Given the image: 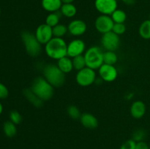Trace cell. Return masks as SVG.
Wrapping results in <instances>:
<instances>
[{
    "label": "cell",
    "mask_w": 150,
    "mask_h": 149,
    "mask_svg": "<svg viewBox=\"0 0 150 149\" xmlns=\"http://www.w3.org/2000/svg\"><path fill=\"white\" fill-rule=\"evenodd\" d=\"M125 4H127V5H132L136 2V0H121Z\"/></svg>",
    "instance_id": "obj_34"
},
{
    "label": "cell",
    "mask_w": 150,
    "mask_h": 149,
    "mask_svg": "<svg viewBox=\"0 0 150 149\" xmlns=\"http://www.w3.org/2000/svg\"><path fill=\"white\" fill-rule=\"evenodd\" d=\"M59 19L60 15L59 14V13H57V12H55V13H51L46 17V19H45V23H46L48 26L53 28L59 24Z\"/></svg>",
    "instance_id": "obj_25"
},
{
    "label": "cell",
    "mask_w": 150,
    "mask_h": 149,
    "mask_svg": "<svg viewBox=\"0 0 150 149\" xmlns=\"http://www.w3.org/2000/svg\"><path fill=\"white\" fill-rule=\"evenodd\" d=\"M149 149H150V146H149Z\"/></svg>",
    "instance_id": "obj_38"
},
{
    "label": "cell",
    "mask_w": 150,
    "mask_h": 149,
    "mask_svg": "<svg viewBox=\"0 0 150 149\" xmlns=\"http://www.w3.org/2000/svg\"><path fill=\"white\" fill-rule=\"evenodd\" d=\"M99 74L103 80L112 82L117 77V70L114 65L103 64L99 68Z\"/></svg>",
    "instance_id": "obj_12"
},
{
    "label": "cell",
    "mask_w": 150,
    "mask_h": 149,
    "mask_svg": "<svg viewBox=\"0 0 150 149\" xmlns=\"http://www.w3.org/2000/svg\"><path fill=\"white\" fill-rule=\"evenodd\" d=\"M68 32L73 36H81L86 31V24L81 20H74L68 25Z\"/></svg>",
    "instance_id": "obj_13"
},
{
    "label": "cell",
    "mask_w": 150,
    "mask_h": 149,
    "mask_svg": "<svg viewBox=\"0 0 150 149\" xmlns=\"http://www.w3.org/2000/svg\"><path fill=\"white\" fill-rule=\"evenodd\" d=\"M35 34L41 44H47L53 38L52 28L46 23L41 24L37 28Z\"/></svg>",
    "instance_id": "obj_10"
},
{
    "label": "cell",
    "mask_w": 150,
    "mask_h": 149,
    "mask_svg": "<svg viewBox=\"0 0 150 149\" xmlns=\"http://www.w3.org/2000/svg\"><path fill=\"white\" fill-rule=\"evenodd\" d=\"M111 17L114 23H124L126 18H127V15H126L125 12L123 11L122 10L117 9L111 15Z\"/></svg>",
    "instance_id": "obj_22"
},
{
    "label": "cell",
    "mask_w": 150,
    "mask_h": 149,
    "mask_svg": "<svg viewBox=\"0 0 150 149\" xmlns=\"http://www.w3.org/2000/svg\"><path fill=\"white\" fill-rule=\"evenodd\" d=\"M139 34L143 39H150V19L142 22L139 27Z\"/></svg>",
    "instance_id": "obj_21"
},
{
    "label": "cell",
    "mask_w": 150,
    "mask_h": 149,
    "mask_svg": "<svg viewBox=\"0 0 150 149\" xmlns=\"http://www.w3.org/2000/svg\"><path fill=\"white\" fill-rule=\"evenodd\" d=\"M0 13H1V9H0Z\"/></svg>",
    "instance_id": "obj_37"
},
{
    "label": "cell",
    "mask_w": 150,
    "mask_h": 149,
    "mask_svg": "<svg viewBox=\"0 0 150 149\" xmlns=\"http://www.w3.org/2000/svg\"><path fill=\"white\" fill-rule=\"evenodd\" d=\"M136 142H135L133 139L128 140L125 142L120 147V149H136Z\"/></svg>",
    "instance_id": "obj_31"
},
{
    "label": "cell",
    "mask_w": 150,
    "mask_h": 149,
    "mask_svg": "<svg viewBox=\"0 0 150 149\" xmlns=\"http://www.w3.org/2000/svg\"><path fill=\"white\" fill-rule=\"evenodd\" d=\"M126 31V27L124 23H114L113 26L112 32L117 35H121L124 34Z\"/></svg>",
    "instance_id": "obj_30"
},
{
    "label": "cell",
    "mask_w": 150,
    "mask_h": 149,
    "mask_svg": "<svg viewBox=\"0 0 150 149\" xmlns=\"http://www.w3.org/2000/svg\"><path fill=\"white\" fill-rule=\"evenodd\" d=\"M146 112L145 104L142 101H136L133 102L130 108V113L135 118H141Z\"/></svg>",
    "instance_id": "obj_14"
},
{
    "label": "cell",
    "mask_w": 150,
    "mask_h": 149,
    "mask_svg": "<svg viewBox=\"0 0 150 149\" xmlns=\"http://www.w3.org/2000/svg\"><path fill=\"white\" fill-rule=\"evenodd\" d=\"M146 131H144L142 129H136V131L133 132V140H134L135 142L138 143V142L144 141V138L146 137Z\"/></svg>",
    "instance_id": "obj_28"
},
{
    "label": "cell",
    "mask_w": 150,
    "mask_h": 149,
    "mask_svg": "<svg viewBox=\"0 0 150 149\" xmlns=\"http://www.w3.org/2000/svg\"><path fill=\"white\" fill-rule=\"evenodd\" d=\"M81 123L84 127L90 129H93L98 127V121L95 115L91 113L82 114L80 118Z\"/></svg>",
    "instance_id": "obj_15"
},
{
    "label": "cell",
    "mask_w": 150,
    "mask_h": 149,
    "mask_svg": "<svg viewBox=\"0 0 150 149\" xmlns=\"http://www.w3.org/2000/svg\"><path fill=\"white\" fill-rule=\"evenodd\" d=\"M2 111H3V106H2V105L1 104V102H0V115L1 114Z\"/></svg>",
    "instance_id": "obj_36"
},
{
    "label": "cell",
    "mask_w": 150,
    "mask_h": 149,
    "mask_svg": "<svg viewBox=\"0 0 150 149\" xmlns=\"http://www.w3.org/2000/svg\"><path fill=\"white\" fill-rule=\"evenodd\" d=\"M136 149H149V147L145 142L141 141L136 143Z\"/></svg>",
    "instance_id": "obj_33"
},
{
    "label": "cell",
    "mask_w": 150,
    "mask_h": 149,
    "mask_svg": "<svg viewBox=\"0 0 150 149\" xmlns=\"http://www.w3.org/2000/svg\"><path fill=\"white\" fill-rule=\"evenodd\" d=\"M118 58L114 51H105L103 55V64L114 65L117 63Z\"/></svg>",
    "instance_id": "obj_23"
},
{
    "label": "cell",
    "mask_w": 150,
    "mask_h": 149,
    "mask_svg": "<svg viewBox=\"0 0 150 149\" xmlns=\"http://www.w3.org/2000/svg\"><path fill=\"white\" fill-rule=\"evenodd\" d=\"M62 0H42L41 4L42 8L50 13H55L61 9L62 5Z\"/></svg>",
    "instance_id": "obj_16"
},
{
    "label": "cell",
    "mask_w": 150,
    "mask_h": 149,
    "mask_svg": "<svg viewBox=\"0 0 150 149\" xmlns=\"http://www.w3.org/2000/svg\"><path fill=\"white\" fill-rule=\"evenodd\" d=\"M85 51V43L81 39H74L67 45V55L68 57L74 58L82 55Z\"/></svg>",
    "instance_id": "obj_11"
},
{
    "label": "cell",
    "mask_w": 150,
    "mask_h": 149,
    "mask_svg": "<svg viewBox=\"0 0 150 149\" xmlns=\"http://www.w3.org/2000/svg\"><path fill=\"white\" fill-rule=\"evenodd\" d=\"M8 94L9 91L7 88L4 84L0 83V99H6L8 96Z\"/></svg>",
    "instance_id": "obj_32"
},
{
    "label": "cell",
    "mask_w": 150,
    "mask_h": 149,
    "mask_svg": "<svg viewBox=\"0 0 150 149\" xmlns=\"http://www.w3.org/2000/svg\"><path fill=\"white\" fill-rule=\"evenodd\" d=\"M21 39L26 53L30 56L37 57L40 54L42 51V44L38 40L35 34L28 31H24L21 34Z\"/></svg>",
    "instance_id": "obj_4"
},
{
    "label": "cell",
    "mask_w": 150,
    "mask_h": 149,
    "mask_svg": "<svg viewBox=\"0 0 150 149\" xmlns=\"http://www.w3.org/2000/svg\"><path fill=\"white\" fill-rule=\"evenodd\" d=\"M23 93L25 97L26 98V99H27L29 102H30L34 106L39 108V107L42 106V104H43V101L41 100V99H40L33 91H32V90L31 89H24Z\"/></svg>",
    "instance_id": "obj_17"
},
{
    "label": "cell",
    "mask_w": 150,
    "mask_h": 149,
    "mask_svg": "<svg viewBox=\"0 0 150 149\" xmlns=\"http://www.w3.org/2000/svg\"><path fill=\"white\" fill-rule=\"evenodd\" d=\"M68 31L67 27H66L64 25L59 24L55 26L54 27L52 28V32H53V36L54 37H59L62 38L63 36L66 34L67 32Z\"/></svg>",
    "instance_id": "obj_26"
},
{
    "label": "cell",
    "mask_w": 150,
    "mask_h": 149,
    "mask_svg": "<svg viewBox=\"0 0 150 149\" xmlns=\"http://www.w3.org/2000/svg\"><path fill=\"white\" fill-rule=\"evenodd\" d=\"M67 45L62 38L53 37L45 44V53L50 58L59 60L67 56Z\"/></svg>",
    "instance_id": "obj_1"
},
{
    "label": "cell",
    "mask_w": 150,
    "mask_h": 149,
    "mask_svg": "<svg viewBox=\"0 0 150 149\" xmlns=\"http://www.w3.org/2000/svg\"><path fill=\"white\" fill-rule=\"evenodd\" d=\"M43 77L53 87H60L65 81V74L55 64H48L43 69Z\"/></svg>",
    "instance_id": "obj_3"
},
{
    "label": "cell",
    "mask_w": 150,
    "mask_h": 149,
    "mask_svg": "<svg viewBox=\"0 0 150 149\" xmlns=\"http://www.w3.org/2000/svg\"><path fill=\"white\" fill-rule=\"evenodd\" d=\"M67 114L70 118H73V119H78V118H81V114L80 110L75 105H70L67 108Z\"/></svg>",
    "instance_id": "obj_27"
},
{
    "label": "cell",
    "mask_w": 150,
    "mask_h": 149,
    "mask_svg": "<svg viewBox=\"0 0 150 149\" xmlns=\"http://www.w3.org/2000/svg\"><path fill=\"white\" fill-rule=\"evenodd\" d=\"M104 52L100 48L93 46L89 48L84 54L86 67L92 70H99L103 64Z\"/></svg>",
    "instance_id": "obj_5"
},
{
    "label": "cell",
    "mask_w": 150,
    "mask_h": 149,
    "mask_svg": "<svg viewBox=\"0 0 150 149\" xmlns=\"http://www.w3.org/2000/svg\"><path fill=\"white\" fill-rule=\"evenodd\" d=\"M57 66L65 74V73H68L71 72L73 69V61L70 58V57L64 56L63 58H60L58 60V63H57Z\"/></svg>",
    "instance_id": "obj_18"
},
{
    "label": "cell",
    "mask_w": 150,
    "mask_h": 149,
    "mask_svg": "<svg viewBox=\"0 0 150 149\" xmlns=\"http://www.w3.org/2000/svg\"><path fill=\"white\" fill-rule=\"evenodd\" d=\"M30 89L43 102L51 99L54 94V87L44 77H36L32 82Z\"/></svg>",
    "instance_id": "obj_2"
},
{
    "label": "cell",
    "mask_w": 150,
    "mask_h": 149,
    "mask_svg": "<svg viewBox=\"0 0 150 149\" xmlns=\"http://www.w3.org/2000/svg\"><path fill=\"white\" fill-rule=\"evenodd\" d=\"M101 44L104 49L107 51H114L120 47V36L117 34L111 32L103 34L101 39Z\"/></svg>",
    "instance_id": "obj_7"
},
{
    "label": "cell",
    "mask_w": 150,
    "mask_h": 149,
    "mask_svg": "<svg viewBox=\"0 0 150 149\" xmlns=\"http://www.w3.org/2000/svg\"><path fill=\"white\" fill-rule=\"evenodd\" d=\"M3 131L4 134L8 137H13L17 133V128L16 124L12 122L11 121H7L4 123L3 125Z\"/></svg>",
    "instance_id": "obj_20"
},
{
    "label": "cell",
    "mask_w": 150,
    "mask_h": 149,
    "mask_svg": "<svg viewBox=\"0 0 150 149\" xmlns=\"http://www.w3.org/2000/svg\"><path fill=\"white\" fill-rule=\"evenodd\" d=\"M63 4H69V3H73L74 0H62Z\"/></svg>",
    "instance_id": "obj_35"
},
{
    "label": "cell",
    "mask_w": 150,
    "mask_h": 149,
    "mask_svg": "<svg viewBox=\"0 0 150 149\" xmlns=\"http://www.w3.org/2000/svg\"><path fill=\"white\" fill-rule=\"evenodd\" d=\"M10 121L15 124H19L22 121V116L18 111L13 110L10 113Z\"/></svg>",
    "instance_id": "obj_29"
},
{
    "label": "cell",
    "mask_w": 150,
    "mask_h": 149,
    "mask_svg": "<svg viewBox=\"0 0 150 149\" xmlns=\"http://www.w3.org/2000/svg\"><path fill=\"white\" fill-rule=\"evenodd\" d=\"M114 22L113 21L111 15H101L97 18L95 20V28L101 34H105L111 32L114 26Z\"/></svg>",
    "instance_id": "obj_9"
},
{
    "label": "cell",
    "mask_w": 150,
    "mask_h": 149,
    "mask_svg": "<svg viewBox=\"0 0 150 149\" xmlns=\"http://www.w3.org/2000/svg\"><path fill=\"white\" fill-rule=\"evenodd\" d=\"M95 6L102 15H111L117 9V0H95Z\"/></svg>",
    "instance_id": "obj_8"
},
{
    "label": "cell",
    "mask_w": 150,
    "mask_h": 149,
    "mask_svg": "<svg viewBox=\"0 0 150 149\" xmlns=\"http://www.w3.org/2000/svg\"><path fill=\"white\" fill-rule=\"evenodd\" d=\"M149 18H150V15H149Z\"/></svg>",
    "instance_id": "obj_39"
},
{
    "label": "cell",
    "mask_w": 150,
    "mask_h": 149,
    "mask_svg": "<svg viewBox=\"0 0 150 149\" xmlns=\"http://www.w3.org/2000/svg\"><path fill=\"white\" fill-rule=\"evenodd\" d=\"M96 74L95 70L86 67L79 70L76 74V82L81 86H89L95 82Z\"/></svg>",
    "instance_id": "obj_6"
},
{
    "label": "cell",
    "mask_w": 150,
    "mask_h": 149,
    "mask_svg": "<svg viewBox=\"0 0 150 149\" xmlns=\"http://www.w3.org/2000/svg\"><path fill=\"white\" fill-rule=\"evenodd\" d=\"M73 69L75 70H82V69L85 68L86 67V60H85L84 56H78L74 57L73 58Z\"/></svg>",
    "instance_id": "obj_24"
},
{
    "label": "cell",
    "mask_w": 150,
    "mask_h": 149,
    "mask_svg": "<svg viewBox=\"0 0 150 149\" xmlns=\"http://www.w3.org/2000/svg\"><path fill=\"white\" fill-rule=\"evenodd\" d=\"M60 13L62 15L67 18H73L76 15L77 13V9L76 6L73 4V3H69V4H62L61 9H60Z\"/></svg>",
    "instance_id": "obj_19"
}]
</instances>
